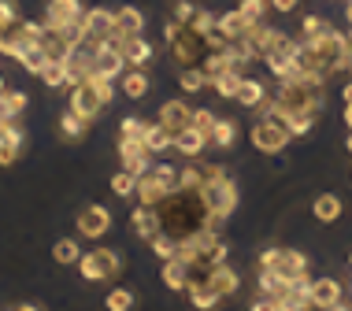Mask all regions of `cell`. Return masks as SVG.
Here are the masks:
<instances>
[{
	"instance_id": "cell-32",
	"label": "cell",
	"mask_w": 352,
	"mask_h": 311,
	"mask_svg": "<svg viewBox=\"0 0 352 311\" xmlns=\"http://www.w3.org/2000/svg\"><path fill=\"white\" fill-rule=\"evenodd\" d=\"M212 141L215 148H230L234 141H237V122L234 119H215V126H212Z\"/></svg>"
},
{
	"instance_id": "cell-46",
	"label": "cell",
	"mask_w": 352,
	"mask_h": 311,
	"mask_svg": "<svg viewBox=\"0 0 352 311\" xmlns=\"http://www.w3.org/2000/svg\"><path fill=\"white\" fill-rule=\"evenodd\" d=\"M15 23H19V8H15V0H0V34L12 30Z\"/></svg>"
},
{
	"instance_id": "cell-40",
	"label": "cell",
	"mask_w": 352,
	"mask_h": 311,
	"mask_svg": "<svg viewBox=\"0 0 352 311\" xmlns=\"http://www.w3.org/2000/svg\"><path fill=\"white\" fill-rule=\"evenodd\" d=\"M104 308L108 311H134V293H130V289H111V293L104 297Z\"/></svg>"
},
{
	"instance_id": "cell-12",
	"label": "cell",
	"mask_w": 352,
	"mask_h": 311,
	"mask_svg": "<svg viewBox=\"0 0 352 311\" xmlns=\"http://www.w3.org/2000/svg\"><path fill=\"white\" fill-rule=\"evenodd\" d=\"M108 230H111V211L104 204H89V207H82V211H78V233H82V238L100 241Z\"/></svg>"
},
{
	"instance_id": "cell-5",
	"label": "cell",
	"mask_w": 352,
	"mask_h": 311,
	"mask_svg": "<svg viewBox=\"0 0 352 311\" xmlns=\"http://www.w3.org/2000/svg\"><path fill=\"white\" fill-rule=\"evenodd\" d=\"M260 270H271L278 281H297L308 275V256L297 249H263L260 252Z\"/></svg>"
},
{
	"instance_id": "cell-51",
	"label": "cell",
	"mask_w": 352,
	"mask_h": 311,
	"mask_svg": "<svg viewBox=\"0 0 352 311\" xmlns=\"http://www.w3.org/2000/svg\"><path fill=\"white\" fill-rule=\"evenodd\" d=\"M341 119H345V126L352 130V104H345V111H341Z\"/></svg>"
},
{
	"instance_id": "cell-30",
	"label": "cell",
	"mask_w": 352,
	"mask_h": 311,
	"mask_svg": "<svg viewBox=\"0 0 352 311\" xmlns=\"http://www.w3.org/2000/svg\"><path fill=\"white\" fill-rule=\"evenodd\" d=\"M15 60H19V67H23V71H30V74H41V67L49 63V56H45V49H41V45H23V52H19Z\"/></svg>"
},
{
	"instance_id": "cell-34",
	"label": "cell",
	"mask_w": 352,
	"mask_h": 311,
	"mask_svg": "<svg viewBox=\"0 0 352 311\" xmlns=\"http://www.w3.org/2000/svg\"><path fill=\"white\" fill-rule=\"evenodd\" d=\"M186 26H189L193 34H201L204 41H208V34H215V26H219V15H215V12H208V8H197L193 19H189Z\"/></svg>"
},
{
	"instance_id": "cell-45",
	"label": "cell",
	"mask_w": 352,
	"mask_h": 311,
	"mask_svg": "<svg viewBox=\"0 0 352 311\" xmlns=\"http://www.w3.org/2000/svg\"><path fill=\"white\" fill-rule=\"evenodd\" d=\"M330 30V19H322V15H308L300 23V37H319V34H327Z\"/></svg>"
},
{
	"instance_id": "cell-25",
	"label": "cell",
	"mask_w": 352,
	"mask_h": 311,
	"mask_svg": "<svg viewBox=\"0 0 352 311\" xmlns=\"http://www.w3.org/2000/svg\"><path fill=\"white\" fill-rule=\"evenodd\" d=\"M160 278H164V286L167 289H186L189 286V263L186 260H178V256H170V260H164V270H160Z\"/></svg>"
},
{
	"instance_id": "cell-22",
	"label": "cell",
	"mask_w": 352,
	"mask_h": 311,
	"mask_svg": "<svg viewBox=\"0 0 352 311\" xmlns=\"http://www.w3.org/2000/svg\"><path fill=\"white\" fill-rule=\"evenodd\" d=\"M122 56H126L130 67H145V63H152V45L145 41V34L122 37Z\"/></svg>"
},
{
	"instance_id": "cell-50",
	"label": "cell",
	"mask_w": 352,
	"mask_h": 311,
	"mask_svg": "<svg viewBox=\"0 0 352 311\" xmlns=\"http://www.w3.org/2000/svg\"><path fill=\"white\" fill-rule=\"evenodd\" d=\"M249 311H278V300L274 297H256Z\"/></svg>"
},
{
	"instance_id": "cell-35",
	"label": "cell",
	"mask_w": 352,
	"mask_h": 311,
	"mask_svg": "<svg viewBox=\"0 0 352 311\" xmlns=\"http://www.w3.org/2000/svg\"><path fill=\"white\" fill-rule=\"evenodd\" d=\"M85 130H89V119L74 115V111H63V115H60V134L67 137V141H78V137H85Z\"/></svg>"
},
{
	"instance_id": "cell-29",
	"label": "cell",
	"mask_w": 352,
	"mask_h": 311,
	"mask_svg": "<svg viewBox=\"0 0 352 311\" xmlns=\"http://www.w3.org/2000/svg\"><path fill=\"white\" fill-rule=\"evenodd\" d=\"M37 78H41L49 89H63V86H71V71H67V63H52V60L41 67V74H37Z\"/></svg>"
},
{
	"instance_id": "cell-43",
	"label": "cell",
	"mask_w": 352,
	"mask_h": 311,
	"mask_svg": "<svg viewBox=\"0 0 352 311\" xmlns=\"http://www.w3.org/2000/svg\"><path fill=\"white\" fill-rule=\"evenodd\" d=\"M145 134H148V122L145 119H122L119 122V137H138V141H145Z\"/></svg>"
},
{
	"instance_id": "cell-17",
	"label": "cell",
	"mask_w": 352,
	"mask_h": 311,
	"mask_svg": "<svg viewBox=\"0 0 352 311\" xmlns=\"http://www.w3.org/2000/svg\"><path fill=\"white\" fill-rule=\"evenodd\" d=\"M219 34L226 37V41H241V37H249L252 30V19L241 12V8H234V12H223L219 15V26H215Z\"/></svg>"
},
{
	"instance_id": "cell-56",
	"label": "cell",
	"mask_w": 352,
	"mask_h": 311,
	"mask_svg": "<svg viewBox=\"0 0 352 311\" xmlns=\"http://www.w3.org/2000/svg\"><path fill=\"white\" fill-rule=\"evenodd\" d=\"M345 148H349V156H352V130H349V137H345Z\"/></svg>"
},
{
	"instance_id": "cell-49",
	"label": "cell",
	"mask_w": 352,
	"mask_h": 311,
	"mask_svg": "<svg viewBox=\"0 0 352 311\" xmlns=\"http://www.w3.org/2000/svg\"><path fill=\"white\" fill-rule=\"evenodd\" d=\"M193 12H197V8L189 4V0H175V19H178V23H189Z\"/></svg>"
},
{
	"instance_id": "cell-42",
	"label": "cell",
	"mask_w": 352,
	"mask_h": 311,
	"mask_svg": "<svg viewBox=\"0 0 352 311\" xmlns=\"http://www.w3.org/2000/svg\"><path fill=\"white\" fill-rule=\"evenodd\" d=\"M148 249L156 252L160 260H170V256H175V252H178V241L170 238V233H156V238L148 241Z\"/></svg>"
},
{
	"instance_id": "cell-39",
	"label": "cell",
	"mask_w": 352,
	"mask_h": 311,
	"mask_svg": "<svg viewBox=\"0 0 352 311\" xmlns=\"http://www.w3.org/2000/svg\"><path fill=\"white\" fill-rule=\"evenodd\" d=\"M178 189L201 193V189H204V167H201V163H189V167H182V182H178Z\"/></svg>"
},
{
	"instance_id": "cell-9",
	"label": "cell",
	"mask_w": 352,
	"mask_h": 311,
	"mask_svg": "<svg viewBox=\"0 0 352 311\" xmlns=\"http://www.w3.org/2000/svg\"><path fill=\"white\" fill-rule=\"evenodd\" d=\"M152 148L145 145V141H138V137H119V163H122V171H130V174H145L152 171Z\"/></svg>"
},
{
	"instance_id": "cell-7",
	"label": "cell",
	"mask_w": 352,
	"mask_h": 311,
	"mask_svg": "<svg viewBox=\"0 0 352 311\" xmlns=\"http://www.w3.org/2000/svg\"><path fill=\"white\" fill-rule=\"evenodd\" d=\"M167 45H170V56H175L178 67H201V60L208 56V41L201 34H193L189 26H182Z\"/></svg>"
},
{
	"instance_id": "cell-18",
	"label": "cell",
	"mask_w": 352,
	"mask_h": 311,
	"mask_svg": "<svg viewBox=\"0 0 352 311\" xmlns=\"http://www.w3.org/2000/svg\"><path fill=\"white\" fill-rule=\"evenodd\" d=\"M208 286H212L219 297H234L237 289H241V275H237L230 263H219V267L208 270Z\"/></svg>"
},
{
	"instance_id": "cell-2",
	"label": "cell",
	"mask_w": 352,
	"mask_h": 311,
	"mask_svg": "<svg viewBox=\"0 0 352 311\" xmlns=\"http://www.w3.org/2000/svg\"><path fill=\"white\" fill-rule=\"evenodd\" d=\"M349 60H352L349 37L338 34L334 26H330L327 34H319V37H297V71L330 78V74L345 71Z\"/></svg>"
},
{
	"instance_id": "cell-19",
	"label": "cell",
	"mask_w": 352,
	"mask_h": 311,
	"mask_svg": "<svg viewBox=\"0 0 352 311\" xmlns=\"http://www.w3.org/2000/svg\"><path fill=\"white\" fill-rule=\"evenodd\" d=\"M130 226H134V233H138L141 241H152V238L160 233V215H156V207L138 204L134 215H130Z\"/></svg>"
},
{
	"instance_id": "cell-16",
	"label": "cell",
	"mask_w": 352,
	"mask_h": 311,
	"mask_svg": "<svg viewBox=\"0 0 352 311\" xmlns=\"http://www.w3.org/2000/svg\"><path fill=\"white\" fill-rule=\"evenodd\" d=\"M189 119H193V108H189L186 100H164V108H160V126L170 130V134H178V130L189 126Z\"/></svg>"
},
{
	"instance_id": "cell-36",
	"label": "cell",
	"mask_w": 352,
	"mask_h": 311,
	"mask_svg": "<svg viewBox=\"0 0 352 311\" xmlns=\"http://www.w3.org/2000/svg\"><path fill=\"white\" fill-rule=\"evenodd\" d=\"M111 193H116L119 200H130V196L138 193V174H130V171H116V174H111Z\"/></svg>"
},
{
	"instance_id": "cell-3",
	"label": "cell",
	"mask_w": 352,
	"mask_h": 311,
	"mask_svg": "<svg viewBox=\"0 0 352 311\" xmlns=\"http://www.w3.org/2000/svg\"><path fill=\"white\" fill-rule=\"evenodd\" d=\"M111 97H116V86H111V78H97V74H89L85 82L71 86V111L93 122V119H97L100 111L111 104Z\"/></svg>"
},
{
	"instance_id": "cell-27",
	"label": "cell",
	"mask_w": 352,
	"mask_h": 311,
	"mask_svg": "<svg viewBox=\"0 0 352 311\" xmlns=\"http://www.w3.org/2000/svg\"><path fill=\"white\" fill-rule=\"evenodd\" d=\"M148 89H152V82H148V74L134 67V71H126L122 74V93H126L130 100H141V97H148Z\"/></svg>"
},
{
	"instance_id": "cell-38",
	"label": "cell",
	"mask_w": 352,
	"mask_h": 311,
	"mask_svg": "<svg viewBox=\"0 0 352 311\" xmlns=\"http://www.w3.org/2000/svg\"><path fill=\"white\" fill-rule=\"evenodd\" d=\"M237 86H241V74H234V71H226V74H219V78H212V89H215L223 100H234V97H237Z\"/></svg>"
},
{
	"instance_id": "cell-53",
	"label": "cell",
	"mask_w": 352,
	"mask_h": 311,
	"mask_svg": "<svg viewBox=\"0 0 352 311\" xmlns=\"http://www.w3.org/2000/svg\"><path fill=\"white\" fill-rule=\"evenodd\" d=\"M311 311H352V308L345 304V300H341V304H338V308H311Z\"/></svg>"
},
{
	"instance_id": "cell-14",
	"label": "cell",
	"mask_w": 352,
	"mask_h": 311,
	"mask_svg": "<svg viewBox=\"0 0 352 311\" xmlns=\"http://www.w3.org/2000/svg\"><path fill=\"white\" fill-rule=\"evenodd\" d=\"M308 297H311V308H338L341 300H345V286H341L338 278L322 275V278H311Z\"/></svg>"
},
{
	"instance_id": "cell-26",
	"label": "cell",
	"mask_w": 352,
	"mask_h": 311,
	"mask_svg": "<svg viewBox=\"0 0 352 311\" xmlns=\"http://www.w3.org/2000/svg\"><path fill=\"white\" fill-rule=\"evenodd\" d=\"M26 108H30V97H26L23 89H4L0 93V119H19Z\"/></svg>"
},
{
	"instance_id": "cell-23",
	"label": "cell",
	"mask_w": 352,
	"mask_h": 311,
	"mask_svg": "<svg viewBox=\"0 0 352 311\" xmlns=\"http://www.w3.org/2000/svg\"><path fill=\"white\" fill-rule=\"evenodd\" d=\"M116 30L122 37H134V34H145V12L134 4H126V8H119L116 12Z\"/></svg>"
},
{
	"instance_id": "cell-60",
	"label": "cell",
	"mask_w": 352,
	"mask_h": 311,
	"mask_svg": "<svg viewBox=\"0 0 352 311\" xmlns=\"http://www.w3.org/2000/svg\"><path fill=\"white\" fill-rule=\"evenodd\" d=\"M349 267H352V252H349Z\"/></svg>"
},
{
	"instance_id": "cell-31",
	"label": "cell",
	"mask_w": 352,
	"mask_h": 311,
	"mask_svg": "<svg viewBox=\"0 0 352 311\" xmlns=\"http://www.w3.org/2000/svg\"><path fill=\"white\" fill-rule=\"evenodd\" d=\"M52 260L60 263V267H67V263H78L82 260V244L74 238H60L52 244Z\"/></svg>"
},
{
	"instance_id": "cell-37",
	"label": "cell",
	"mask_w": 352,
	"mask_h": 311,
	"mask_svg": "<svg viewBox=\"0 0 352 311\" xmlns=\"http://www.w3.org/2000/svg\"><path fill=\"white\" fill-rule=\"evenodd\" d=\"M178 86H182L186 93H201L204 86H212V82H208L204 67H182V74H178Z\"/></svg>"
},
{
	"instance_id": "cell-28",
	"label": "cell",
	"mask_w": 352,
	"mask_h": 311,
	"mask_svg": "<svg viewBox=\"0 0 352 311\" xmlns=\"http://www.w3.org/2000/svg\"><path fill=\"white\" fill-rule=\"evenodd\" d=\"M186 293H189V300H193V308H197V311H212L219 300H223L212 286H208V278H204V281H193V286H189Z\"/></svg>"
},
{
	"instance_id": "cell-52",
	"label": "cell",
	"mask_w": 352,
	"mask_h": 311,
	"mask_svg": "<svg viewBox=\"0 0 352 311\" xmlns=\"http://www.w3.org/2000/svg\"><path fill=\"white\" fill-rule=\"evenodd\" d=\"M341 97H345V104H352V78L345 82V89H341Z\"/></svg>"
},
{
	"instance_id": "cell-41",
	"label": "cell",
	"mask_w": 352,
	"mask_h": 311,
	"mask_svg": "<svg viewBox=\"0 0 352 311\" xmlns=\"http://www.w3.org/2000/svg\"><path fill=\"white\" fill-rule=\"evenodd\" d=\"M215 111H208V108H193V119H189V126L197 130V134H204V137H212V126H215Z\"/></svg>"
},
{
	"instance_id": "cell-48",
	"label": "cell",
	"mask_w": 352,
	"mask_h": 311,
	"mask_svg": "<svg viewBox=\"0 0 352 311\" xmlns=\"http://www.w3.org/2000/svg\"><path fill=\"white\" fill-rule=\"evenodd\" d=\"M271 4V12H278V15H293L300 8V0H267Z\"/></svg>"
},
{
	"instance_id": "cell-61",
	"label": "cell",
	"mask_w": 352,
	"mask_h": 311,
	"mask_svg": "<svg viewBox=\"0 0 352 311\" xmlns=\"http://www.w3.org/2000/svg\"><path fill=\"white\" fill-rule=\"evenodd\" d=\"M349 297H352V286H349Z\"/></svg>"
},
{
	"instance_id": "cell-58",
	"label": "cell",
	"mask_w": 352,
	"mask_h": 311,
	"mask_svg": "<svg viewBox=\"0 0 352 311\" xmlns=\"http://www.w3.org/2000/svg\"><path fill=\"white\" fill-rule=\"evenodd\" d=\"M4 89H8V86H4V74H0V93H4Z\"/></svg>"
},
{
	"instance_id": "cell-47",
	"label": "cell",
	"mask_w": 352,
	"mask_h": 311,
	"mask_svg": "<svg viewBox=\"0 0 352 311\" xmlns=\"http://www.w3.org/2000/svg\"><path fill=\"white\" fill-rule=\"evenodd\" d=\"M237 8H241V12L249 15L252 23H260V19L267 15V8H271V4H267V0H241V4H237Z\"/></svg>"
},
{
	"instance_id": "cell-55",
	"label": "cell",
	"mask_w": 352,
	"mask_h": 311,
	"mask_svg": "<svg viewBox=\"0 0 352 311\" xmlns=\"http://www.w3.org/2000/svg\"><path fill=\"white\" fill-rule=\"evenodd\" d=\"M345 19H349V26H352V0H345Z\"/></svg>"
},
{
	"instance_id": "cell-10",
	"label": "cell",
	"mask_w": 352,
	"mask_h": 311,
	"mask_svg": "<svg viewBox=\"0 0 352 311\" xmlns=\"http://www.w3.org/2000/svg\"><path fill=\"white\" fill-rule=\"evenodd\" d=\"M263 63H267V71L274 74V78H289V74H297V37L282 34V41L263 56Z\"/></svg>"
},
{
	"instance_id": "cell-13",
	"label": "cell",
	"mask_w": 352,
	"mask_h": 311,
	"mask_svg": "<svg viewBox=\"0 0 352 311\" xmlns=\"http://www.w3.org/2000/svg\"><path fill=\"white\" fill-rule=\"evenodd\" d=\"M82 15H85L82 0H49V4H45V19H41V23L52 26V30H63V26H71L74 19H82Z\"/></svg>"
},
{
	"instance_id": "cell-15",
	"label": "cell",
	"mask_w": 352,
	"mask_h": 311,
	"mask_svg": "<svg viewBox=\"0 0 352 311\" xmlns=\"http://www.w3.org/2000/svg\"><path fill=\"white\" fill-rule=\"evenodd\" d=\"M122 67H126V56L111 45H100V52L93 56V74L97 78H122Z\"/></svg>"
},
{
	"instance_id": "cell-57",
	"label": "cell",
	"mask_w": 352,
	"mask_h": 311,
	"mask_svg": "<svg viewBox=\"0 0 352 311\" xmlns=\"http://www.w3.org/2000/svg\"><path fill=\"white\" fill-rule=\"evenodd\" d=\"M345 37H349V49H352V26H349V34H345Z\"/></svg>"
},
{
	"instance_id": "cell-1",
	"label": "cell",
	"mask_w": 352,
	"mask_h": 311,
	"mask_svg": "<svg viewBox=\"0 0 352 311\" xmlns=\"http://www.w3.org/2000/svg\"><path fill=\"white\" fill-rule=\"evenodd\" d=\"M274 111H285V115H311L319 119V111L327 108V78L308 71H297L289 78H278V89L274 97L263 100Z\"/></svg>"
},
{
	"instance_id": "cell-20",
	"label": "cell",
	"mask_w": 352,
	"mask_h": 311,
	"mask_svg": "<svg viewBox=\"0 0 352 311\" xmlns=\"http://www.w3.org/2000/svg\"><path fill=\"white\" fill-rule=\"evenodd\" d=\"M208 145H212V141H208L204 134H197L193 126H186V130L175 134V148H178V156H186V159H197Z\"/></svg>"
},
{
	"instance_id": "cell-33",
	"label": "cell",
	"mask_w": 352,
	"mask_h": 311,
	"mask_svg": "<svg viewBox=\"0 0 352 311\" xmlns=\"http://www.w3.org/2000/svg\"><path fill=\"white\" fill-rule=\"evenodd\" d=\"M145 145H148L156 156H160V152H170V148H175V134H170V130H164L160 122H152L148 134H145Z\"/></svg>"
},
{
	"instance_id": "cell-24",
	"label": "cell",
	"mask_w": 352,
	"mask_h": 311,
	"mask_svg": "<svg viewBox=\"0 0 352 311\" xmlns=\"http://www.w3.org/2000/svg\"><path fill=\"white\" fill-rule=\"evenodd\" d=\"M311 215H316L322 226L338 222L341 219V196L338 193H319L316 200H311Z\"/></svg>"
},
{
	"instance_id": "cell-21",
	"label": "cell",
	"mask_w": 352,
	"mask_h": 311,
	"mask_svg": "<svg viewBox=\"0 0 352 311\" xmlns=\"http://www.w3.org/2000/svg\"><path fill=\"white\" fill-rule=\"evenodd\" d=\"M234 100H237V108H260V104L267 100V86H263L260 78H249V74H245Z\"/></svg>"
},
{
	"instance_id": "cell-4",
	"label": "cell",
	"mask_w": 352,
	"mask_h": 311,
	"mask_svg": "<svg viewBox=\"0 0 352 311\" xmlns=\"http://www.w3.org/2000/svg\"><path fill=\"white\" fill-rule=\"evenodd\" d=\"M201 196H204V207H208V219H212V226L219 230L230 215L237 211V182L230 174H219V178H208L204 182V189H201Z\"/></svg>"
},
{
	"instance_id": "cell-8",
	"label": "cell",
	"mask_w": 352,
	"mask_h": 311,
	"mask_svg": "<svg viewBox=\"0 0 352 311\" xmlns=\"http://www.w3.org/2000/svg\"><path fill=\"white\" fill-rule=\"evenodd\" d=\"M289 130L282 126V122H274V119H256V126H252V148L256 152H263V156H278L285 145H289Z\"/></svg>"
},
{
	"instance_id": "cell-44",
	"label": "cell",
	"mask_w": 352,
	"mask_h": 311,
	"mask_svg": "<svg viewBox=\"0 0 352 311\" xmlns=\"http://www.w3.org/2000/svg\"><path fill=\"white\" fill-rule=\"evenodd\" d=\"M256 286H260V297H278L285 289V281H278L271 275V270H260V278H256Z\"/></svg>"
},
{
	"instance_id": "cell-59",
	"label": "cell",
	"mask_w": 352,
	"mask_h": 311,
	"mask_svg": "<svg viewBox=\"0 0 352 311\" xmlns=\"http://www.w3.org/2000/svg\"><path fill=\"white\" fill-rule=\"evenodd\" d=\"M345 71H349V78H352V60H349V67H345Z\"/></svg>"
},
{
	"instance_id": "cell-11",
	"label": "cell",
	"mask_w": 352,
	"mask_h": 311,
	"mask_svg": "<svg viewBox=\"0 0 352 311\" xmlns=\"http://www.w3.org/2000/svg\"><path fill=\"white\" fill-rule=\"evenodd\" d=\"M26 130L19 126V119H0V167H12L23 156Z\"/></svg>"
},
{
	"instance_id": "cell-6",
	"label": "cell",
	"mask_w": 352,
	"mask_h": 311,
	"mask_svg": "<svg viewBox=\"0 0 352 311\" xmlns=\"http://www.w3.org/2000/svg\"><path fill=\"white\" fill-rule=\"evenodd\" d=\"M74 267H78V275L85 281H111L122 270V256L116 249H89V252H82V260Z\"/></svg>"
},
{
	"instance_id": "cell-54",
	"label": "cell",
	"mask_w": 352,
	"mask_h": 311,
	"mask_svg": "<svg viewBox=\"0 0 352 311\" xmlns=\"http://www.w3.org/2000/svg\"><path fill=\"white\" fill-rule=\"evenodd\" d=\"M8 311H41V308H34V304H15V308H8Z\"/></svg>"
}]
</instances>
